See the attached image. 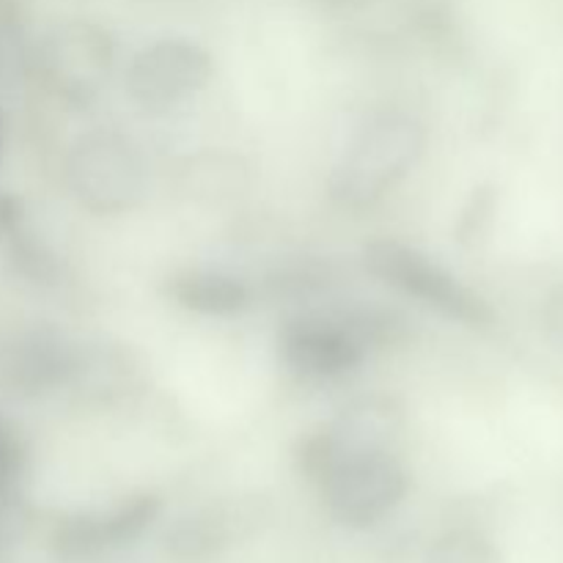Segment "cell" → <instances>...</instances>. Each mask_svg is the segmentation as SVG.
<instances>
[{"instance_id":"1","label":"cell","mask_w":563,"mask_h":563,"mask_svg":"<svg viewBox=\"0 0 563 563\" xmlns=\"http://www.w3.org/2000/svg\"><path fill=\"white\" fill-rule=\"evenodd\" d=\"M427 152V126L407 110H377L361 121L328 176L330 201L363 212L394 192Z\"/></svg>"},{"instance_id":"2","label":"cell","mask_w":563,"mask_h":563,"mask_svg":"<svg viewBox=\"0 0 563 563\" xmlns=\"http://www.w3.org/2000/svg\"><path fill=\"white\" fill-rule=\"evenodd\" d=\"M66 185L71 198L93 214H126L148 192L143 148L119 130H88L66 154Z\"/></svg>"},{"instance_id":"3","label":"cell","mask_w":563,"mask_h":563,"mask_svg":"<svg viewBox=\"0 0 563 563\" xmlns=\"http://www.w3.org/2000/svg\"><path fill=\"white\" fill-rule=\"evenodd\" d=\"M361 262L368 275L388 284L390 289L412 297L421 306L432 308L440 317L460 322L465 328H493L495 311L482 295L462 284L451 269L434 262L429 253L399 240H374L363 247Z\"/></svg>"},{"instance_id":"4","label":"cell","mask_w":563,"mask_h":563,"mask_svg":"<svg viewBox=\"0 0 563 563\" xmlns=\"http://www.w3.org/2000/svg\"><path fill=\"white\" fill-rule=\"evenodd\" d=\"M113 64V33L86 16H71L49 27L31 58L44 88L71 108L97 102L108 86Z\"/></svg>"},{"instance_id":"5","label":"cell","mask_w":563,"mask_h":563,"mask_svg":"<svg viewBox=\"0 0 563 563\" xmlns=\"http://www.w3.org/2000/svg\"><path fill=\"white\" fill-rule=\"evenodd\" d=\"M317 489L339 526L366 531L399 509L410 493V473L396 451H357L339 456Z\"/></svg>"},{"instance_id":"6","label":"cell","mask_w":563,"mask_h":563,"mask_svg":"<svg viewBox=\"0 0 563 563\" xmlns=\"http://www.w3.org/2000/svg\"><path fill=\"white\" fill-rule=\"evenodd\" d=\"M407 418L399 399L385 394L361 396L346 405L333 421L306 434L297 445V471L308 484L317 487L330 465L339 456L357 454V451H396L405 438Z\"/></svg>"},{"instance_id":"7","label":"cell","mask_w":563,"mask_h":563,"mask_svg":"<svg viewBox=\"0 0 563 563\" xmlns=\"http://www.w3.org/2000/svg\"><path fill=\"white\" fill-rule=\"evenodd\" d=\"M214 60L203 44L165 36L132 55L124 75L126 97L146 113H170L209 86Z\"/></svg>"},{"instance_id":"8","label":"cell","mask_w":563,"mask_h":563,"mask_svg":"<svg viewBox=\"0 0 563 563\" xmlns=\"http://www.w3.org/2000/svg\"><path fill=\"white\" fill-rule=\"evenodd\" d=\"M278 355L295 377L306 383H335L355 374L368 357L333 311H300L284 319L278 330Z\"/></svg>"},{"instance_id":"9","label":"cell","mask_w":563,"mask_h":563,"mask_svg":"<svg viewBox=\"0 0 563 563\" xmlns=\"http://www.w3.org/2000/svg\"><path fill=\"white\" fill-rule=\"evenodd\" d=\"M269 504L258 495L220 498L179 517L163 539L165 555L176 563H209L223 559L236 544L256 537L269 522Z\"/></svg>"},{"instance_id":"10","label":"cell","mask_w":563,"mask_h":563,"mask_svg":"<svg viewBox=\"0 0 563 563\" xmlns=\"http://www.w3.org/2000/svg\"><path fill=\"white\" fill-rule=\"evenodd\" d=\"M163 515V498L154 493H135L119 504L97 511H77L53 528L49 548L60 561L88 563L104 553L130 548Z\"/></svg>"},{"instance_id":"11","label":"cell","mask_w":563,"mask_h":563,"mask_svg":"<svg viewBox=\"0 0 563 563\" xmlns=\"http://www.w3.org/2000/svg\"><path fill=\"white\" fill-rule=\"evenodd\" d=\"M80 344L58 328L38 324L0 344V388L22 399L69 388Z\"/></svg>"},{"instance_id":"12","label":"cell","mask_w":563,"mask_h":563,"mask_svg":"<svg viewBox=\"0 0 563 563\" xmlns=\"http://www.w3.org/2000/svg\"><path fill=\"white\" fill-rule=\"evenodd\" d=\"M165 297L201 317L231 319L253 306V289L242 278L220 269H176L163 284Z\"/></svg>"},{"instance_id":"13","label":"cell","mask_w":563,"mask_h":563,"mask_svg":"<svg viewBox=\"0 0 563 563\" xmlns=\"http://www.w3.org/2000/svg\"><path fill=\"white\" fill-rule=\"evenodd\" d=\"M135 379L137 363L130 350L110 341H88L77 350L69 390H75L86 401L108 405V401L121 399Z\"/></svg>"},{"instance_id":"14","label":"cell","mask_w":563,"mask_h":563,"mask_svg":"<svg viewBox=\"0 0 563 563\" xmlns=\"http://www.w3.org/2000/svg\"><path fill=\"white\" fill-rule=\"evenodd\" d=\"M335 313L344 319V324L366 346V352L390 350V346L405 344L410 335V322L405 313L379 306V302H355V306L335 308Z\"/></svg>"},{"instance_id":"15","label":"cell","mask_w":563,"mask_h":563,"mask_svg":"<svg viewBox=\"0 0 563 563\" xmlns=\"http://www.w3.org/2000/svg\"><path fill=\"white\" fill-rule=\"evenodd\" d=\"M335 284V269L330 262H319V258H300V262L289 264V267L278 269L269 275L267 289L269 295L278 300H313L319 295H328Z\"/></svg>"},{"instance_id":"16","label":"cell","mask_w":563,"mask_h":563,"mask_svg":"<svg viewBox=\"0 0 563 563\" xmlns=\"http://www.w3.org/2000/svg\"><path fill=\"white\" fill-rule=\"evenodd\" d=\"M427 563H506L504 550L478 528H451L427 550Z\"/></svg>"},{"instance_id":"17","label":"cell","mask_w":563,"mask_h":563,"mask_svg":"<svg viewBox=\"0 0 563 563\" xmlns=\"http://www.w3.org/2000/svg\"><path fill=\"white\" fill-rule=\"evenodd\" d=\"M500 212V187L493 181H484V185L473 187V192L467 196L465 207H462L460 218H456V242L467 251H476L493 234V225L498 220Z\"/></svg>"},{"instance_id":"18","label":"cell","mask_w":563,"mask_h":563,"mask_svg":"<svg viewBox=\"0 0 563 563\" xmlns=\"http://www.w3.org/2000/svg\"><path fill=\"white\" fill-rule=\"evenodd\" d=\"M3 245L9 251V258L14 262V267L25 278H31L33 284H58L60 273H64L58 256L42 240H36L25 225L16 234H11Z\"/></svg>"},{"instance_id":"19","label":"cell","mask_w":563,"mask_h":563,"mask_svg":"<svg viewBox=\"0 0 563 563\" xmlns=\"http://www.w3.org/2000/svg\"><path fill=\"white\" fill-rule=\"evenodd\" d=\"M25 471V451L16 434L0 421V498H9Z\"/></svg>"},{"instance_id":"20","label":"cell","mask_w":563,"mask_h":563,"mask_svg":"<svg viewBox=\"0 0 563 563\" xmlns=\"http://www.w3.org/2000/svg\"><path fill=\"white\" fill-rule=\"evenodd\" d=\"M542 328H544V339L550 341V346L559 350L563 355V284L555 286V289L550 291L548 302H544Z\"/></svg>"},{"instance_id":"21","label":"cell","mask_w":563,"mask_h":563,"mask_svg":"<svg viewBox=\"0 0 563 563\" xmlns=\"http://www.w3.org/2000/svg\"><path fill=\"white\" fill-rule=\"evenodd\" d=\"M25 225V207L22 198L14 192H0V242L9 240L11 234Z\"/></svg>"},{"instance_id":"22","label":"cell","mask_w":563,"mask_h":563,"mask_svg":"<svg viewBox=\"0 0 563 563\" xmlns=\"http://www.w3.org/2000/svg\"><path fill=\"white\" fill-rule=\"evenodd\" d=\"M308 3L319 5L328 11H346V9H361V5L372 3V0H308Z\"/></svg>"},{"instance_id":"23","label":"cell","mask_w":563,"mask_h":563,"mask_svg":"<svg viewBox=\"0 0 563 563\" xmlns=\"http://www.w3.org/2000/svg\"><path fill=\"white\" fill-rule=\"evenodd\" d=\"M3 148H5V115H3V108H0V157H3Z\"/></svg>"}]
</instances>
